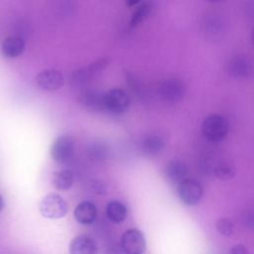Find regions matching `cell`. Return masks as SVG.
Listing matches in <instances>:
<instances>
[{
	"label": "cell",
	"mask_w": 254,
	"mask_h": 254,
	"mask_svg": "<svg viewBox=\"0 0 254 254\" xmlns=\"http://www.w3.org/2000/svg\"><path fill=\"white\" fill-rule=\"evenodd\" d=\"M151 12H152V5L147 2L142 3L141 5H139L137 7L134 14L132 15L131 20H130V26L135 27L138 24H140L141 22H143L146 18H148L150 16Z\"/></svg>",
	"instance_id": "22"
},
{
	"label": "cell",
	"mask_w": 254,
	"mask_h": 254,
	"mask_svg": "<svg viewBox=\"0 0 254 254\" xmlns=\"http://www.w3.org/2000/svg\"><path fill=\"white\" fill-rule=\"evenodd\" d=\"M74 152V140L67 134L59 136L51 147V157L57 163L63 164L69 161Z\"/></svg>",
	"instance_id": "7"
},
{
	"label": "cell",
	"mask_w": 254,
	"mask_h": 254,
	"mask_svg": "<svg viewBox=\"0 0 254 254\" xmlns=\"http://www.w3.org/2000/svg\"><path fill=\"white\" fill-rule=\"evenodd\" d=\"M36 81L40 88L53 91L61 88L64 85V77L60 70L49 68L40 71L36 76Z\"/></svg>",
	"instance_id": "9"
},
{
	"label": "cell",
	"mask_w": 254,
	"mask_h": 254,
	"mask_svg": "<svg viewBox=\"0 0 254 254\" xmlns=\"http://www.w3.org/2000/svg\"><path fill=\"white\" fill-rule=\"evenodd\" d=\"M142 0H126V4L129 6V7H131V6H134V5H136V4H138L139 2H141Z\"/></svg>",
	"instance_id": "27"
},
{
	"label": "cell",
	"mask_w": 254,
	"mask_h": 254,
	"mask_svg": "<svg viewBox=\"0 0 254 254\" xmlns=\"http://www.w3.org/2000/svg\"><path fill=\"white\" fill-rule=\"evenodd\" d=\"M251 41H252V43L254 45V26H253L252 31H251Z\"/></svg>",
	"instance_id": "28"
},
{
	"label": "cell",
	"mask_w": 254,
	"mask_h": 254,
	"mask_svg": "<svg viewBox=\"0 0 254 254\" xmlns=\"http://www.w3.org/2000/svg\"><path fill=\"white\" fill-rule=\"evenodd\" d=\"M226 69L232 77L244 78L250 74L252 64L248 57L242 54H237L229 59Z\"/></svg>",
	"instance_id": "10"
},
{
	"label": "cell",
	"mask_w": 254,
	"mask_h": 254,
	"mask_svg": "<svg viewBox=\"0 0 254 254\" xmlns=\"http://www.w3.org/2000/svg\"><path fill=\"white\" fill-rule=\"evenodd\" d=\"M97 244L89 235H78L69 243L70 254H97Z\"/></svg>",
	"instance_id": "12"
},
{
	"label": "cell",
	"mask_w": 254,
	"mask_h": 254,
	"mask_svg": "<svg viewBox=\"0 0 254 254\" xmlns=\"http://www.w3.org/2000/svg\"><path fill=\"white\" fill-rule=\"evenodd\" d=\"M227 24L225 18L217 12L206 13L200 22L202 33L210 39H217L224 35Z\"/></svg>",
	"instance_id": "6"
},
{
	"label": "cell",
	"mask_w": 254,
	"mask_h": 254,
	"mask_svg": "<svg viewBox=\"0 0 254 254\" xmlns=\"http://www.w3.org/2000/svg\"><path fill=\"white\" fill-rule=\"evenodd\" d=\"M39 208L47 218H62L67 212V203L60 194L49 193L41 200Z\"/></svg>",
	"instance_id": "3"
},
{
	"label": "cell",
	"mask_w": 254,
	"mask_h": 254,
	"mask_svg": "<svg viewBox=\"0 0 254 254\" xmlns=\"http://www.w3.org/2000/svg\"><path fill=\"white\" fill-rule=\"evenodd\" d=\"M121 247L126 254H143L146 250L144 234L135 228L126 230L121 238Z\"/></svg>",
	"instance_id": "8"
},
{
	"label": "cell",
	"mask_w": 254,
	"mask_h": 254,
	"mask_svg": "<svg viewBox=\"0 0 254 254\" xmlns=\"http://www.w3.org/2000/svg\"><path fill=\"white\" fill-rule=\"evenodd\" d=\"M242 220L245 226L254 228V210H246L242 215Z\"/></svg>",
	"instance_id": "25"
},
{
	"label": "cell",
	"mask_w": 254,
	"mask_h": 254,
	"mask_svg": "<svg viewBox=\"0 0 254 254\" xmlns=\"http://www.w3.org/2000/svg\"><path fill=\"white\" fill-rule=\"evenodd\" d=\"M104 93L96 89H83L80 93L78 100L81 105L92 112L105 111L103 102Z\"/></svg>",
	"instance_id": "11"
},
{
	"label": "cell",
	"mask_w": 254,
	"mask_h": 254,
	"mask_svg": "<svg viewBox=\"0 0 254 254\" xmlns=\"http://www.w3.org/2000/svg\"><path fill=\"white\" fill-rule=\"evenodd\" d=\"M216 229L220 234L224 236H229L233 234L235 227L233 221L230 218L221 217L216 222Z\"/></svg>",
	"instance_id": "24"
},
{
	"label": "cell",
	"mask_w": 254,
	"mask_h": 254,
	"mask_svg": "<svg viewBox=\"0 0 254 254\" xmlns=\"http://www.w3.org/2000/svg\"><path fill=\"white\" fill-rule=\"evenodd\" d=\"M3 206H4V202H3V198H2V196L0 195V210L3 208Z\"/></svg>",
	"instance_id": "29"
},
{
	"label": "cell",
	"mask_w": 254,
	"mask_h": 254,
	"mask_svg": "<svg viewBox=\"0 0 254 254\" xmlns=\"http://www.w3.org/2000/svg\"><path fill=\"white\" fill-rule=\"evenodd\" d=\"M128 82H129V85L132 88L134 94L138 98H140L143 101H146L150 98V91L148 90L147 86L142 81H140L138 78L128 75Z\"/></svg>",
	"instance_id": "21"
},
{
	"label": "cell",
	"mask_w": 254,
	"mask_h": 254,
	"mask_svg": "<svg viewBox=\"0 0 254 254\" xmlns=\"http://www.w3.org/2000/svg\"><path fill=\"white\" fill-rule=\"evenodd\" d=\"M177 191L179 197L184 203L188 205H195L202 197L203 188L197 180L193 178H187L178 184Z\"/></svg>",
	"instance_id": "5"
},
{
	"label": "cell",
	"mask_w": 254,
	"mask_h": 254,
	"mask_svg": "<svg viewBox=\"0 0 254 254\" xmlns=\"http://www.w3.org/2000/svg\"><path fill=\"white\" fill-rule=\"evenodd\" d=\"M229 131L228 120L217 113L208 115L201 124V132L204 138L211 142L223 140Z\"/></svg>",
	"instance_id": "1"
},
{
	"label": "cell",
	"mask_w": 254,
	"mask_h": 254,
	"mask_svg": "<svg viewBox=\"0 0 254 254\" xmlns=\"http://www.w3.org/2000/svg\"><path fill=\"white\" fill-rule=\"evenodd\" d=\"M25 50V42L20 36H9L1 45V52L3 56L9 59H14L22 55Z\"/></svg>",
	"instance_id": "14"
},
{
	"label": "cell",
	"mask_w": 254,
	"mask_h": 254,
	"mask_svg": "<svg viewBox=\"0 0 254 254\" xmlns=\"http://www.w3.org/2000/svg\"><path fill=\"white\" fill-rule=\"evenodd\" d=\"M207 2H210V3H218V2H222L224 0H206Z\"/></svg>",
	"instance_id": "30"
},
{
	"label": "cell",
	"mask_w": 254,
	"mask_h": 254,
	"mask_svg": "<svg viewBox=\"0 0 254 254\" xmlns=\"http://www.w3.org/2000/svg\"><path fill=\"white\" fill-rule=\"evenodd\" d=\"M106 215L112 222L120 223L127 216V208L122 202L118 200H111L106 205Z\"/></svg>",
	"instance_id": "17"
},
{
	"label": "cell",
	"mask_w": 254,
	"mask_h": 254,
	"mask_svg": "<svg viewBox=\"0 0 254 254\" xmlns=\"http://www.w3.org/2000/svg\"><path fill=\"white\" fill-rule=\"evenodd\" d=\"M105 111L112 114H122L130 106L129 95L121 88H112L103 95Z\"/></svg>",
	"instance_id": "4"
},
{
	"label": "cell",
	"mask_w": 254,
	"mask_h": 254,
	"mask_svg": "<svg viewBox=\"0 0 254 254\" xmlns=\"http://www.w3.org/2000/svg\"><path fill=\"white\" fill-rule=\"evenodd\" d=\"M157 92L164 102L175 103L185 96L186 85L180 78L169 77L159 83Z\"/></svg>",
	"instance_id": "2"
},
{
	"label": "cell",
	"mask_w": 254,
	"mask_h": 254,
	"mask_svg": "<svg viewBox=\"0 0 254 254\" xmlns=\"http://www.w3.org/2000/svg\"><path fill=\"white\" fill-rule=\"evenodd\" d=\"M74 177L71 171L64 169L54 173L53 175V185L57 190H67L73 184Z\"/></svg>",
	"instance_id": "18"
},
{
	"label": "cell",
	"mask_w": 254,
	"mask_h": 254,
	"mask_svg": "<svg viewBox=\"0 0 254 254\" xmlns=\"http://www.w3.org/2000/svg\"><path fill=\"white\" fill-rule=\"evenodd\" d=\"M214 175L220 181H228L235 175V168L229 163H220L214 168Z\"/></svg>",
	"instance_id": "23"
},
{
	"label": "cell",
	"mask_w": 254,
	"mask_h": 254,
	"mask_svg": "<svg viewBox=\"0 0 254 254\" xmlns=\"http://www.w3.org/2000/svg\"><path fill=\"white\" fill-rule=\"evenodd\" d=\"M87 153L91 159L95 161H102L107 158L109 149H108V146L103 142L96 141L89 145Z\"/></svg>",
	"instance_id": "20"
},
{
	"label": "cell",
	"mask_w": 254,
	"mask_h": 254,
	"mask_svg": "<svg viewBox=\"0 0 254 254\" xmlns=\"http://www.w3.org/2000/svg\"><path fill=\"white\" fill-rule=\"evenodd\" d=\"M228 254H248V249L243 244H236L229 249Z\"/></svg>",
	"instance_id": "26"
},
{
	"label": "cell",
	"mask_w": 254,
	"mask_h": 254,
	"mask_svg": "<svg viewBox=\"0 0 254 254\" xmlns=\"http://www.w3.org/2000/svg\"><path fill=\"white\" fill-rule=\"evenodd\" d=\"M164 147V139L157 134H148L141 142L142 152L148 157H155L159 155L163 151Z\"/></svg>",
	"instance_id": "16"
},
{
	"label": "cell",
	"mask_w": 254,
	"mask_h": 254,
	"mask_svg": "<svg viewBox=\"0 0 254 254\" xmlns=\"http://www.w3.org/2000/svg\"><path fill=\"white\" fill-rule=\"evenodd\" d=\"M189 173L188 165L181 160H173L169 162L165 168V175L168 180L177 184L189 178Z\"/></svg>",
	"instance_id": "13"
},
{
	"label": "cell",
	"mask_w": 254,
	"mask_h": 254,
	"mask_svg": "<svg viewBox=\"0 0 254 254\" xmlns=\"http://www.w3.org/2000/svg\"><path fill=\"white\" fill-rule=\"evenodd\" d=\"M74 218L81 224H91L96 219V206L90 201H82L76 205L73 211Z\"/></svg>",
	"instance_id": "15"
},
{
	"label": "cell",
	"mask_w": 254,
	"mask_h": 254,
	"mask_svg": "<svg viewBox=\"0 0 254 254\" xmlns=\"http://www.w3.org/2000/svg\"><path fill=\"white\" fill-rule=\"evenodd\" d=\"M94 75L95 72L92 70L90 65L81 67L72 72L70 76V82L76 87H84Z\"/></svg>",
	"instance_id": "19"
}]
</instances>
